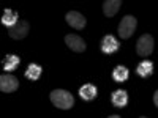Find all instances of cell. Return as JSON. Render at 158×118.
I'll list each match as a JSON object with an SVG mask.
<instances>
[{"label":"cell","mask_w":158,"mask_h":118,"mask_svg":"<svg viewBox=\"0 0 158 118\" xmlns=\"http://www.w3.org/2000/svg\"><path fill=\"white\" fill-rule=\"evenodd\" d=\"M65 44L67 47H70L73 52H84L85 50V41L79 36V35H74V33H67L65 36Z\"/></svg>","instance_id":"6"},{"label":"cell","mask_w":158,"mask_h":118,"mask_svg":"<svg viewBox=\"0 0 158 118\" xmlns=\"http://www.w3.org/2000/svg\"><path fill=\"white\" fill-rule=\"evenodd\" d=\"M97 93H98L97 87L92 85V84H85V85H82L81 88H79V96H81L84 101H94L97 98Z\"/></svg>","instance_id":"10"},{"label":"cell","mask_w":158,"mask_h":118,"mask_svg":"<svg viewBox=\"0 0 158 118\" xmlns=\"http://www.w3.org/2000/svg\"><path fill=\"white\" fill-rule=\"evenodd\" d=\"M136 52H138V55H141V57H149L152 52H153V36L149 35V33L142 35L138 39Z\"/></svg>","instance_id":"3"},{"label":"cell","mask_w":158,"mask_h":118,"mask_svg":"<svg viewBox=\"0 0 158 118\" xmlns=\"http://www.w3.org/2000/svg\"><path fill=\"white\" fill-rule=\"evenodd\" d=\"M65 21L68 22L70 27H73V29H76V30L84 29L85 24H87V19H85L79 11H68L67 14H65Z\"/></svg>","instance_id":"5"},{"label":"cell","mask_w":158,"mask_h":118,"mask_svg":"<svg viewBox=\"0 0 158 118\" xmlns=\"http://www.w3.org/2000/svg\"><path fill=\"white\" fill-rule=\"evenodd\" d=\"M19 19H18V13H15L11 8H5V13L2 16V24L6 25V27H13L15 24H18Z\"/></svg>","instance_id":"12"},{"label":"cell","mask_w":158,"mask_h":118,"mask_svg":"<svg viewBox=\"0 0 158 118\" xmlns=\"http://www.w3.org/2000/svg\"><path fill=\"white\" fill-rule=\"evenodd\" d=\"M51 102L54 104L57 109H62V110H68L74 106V98L70 91L67 90H54L51 91Z\"/></svg>","instance_id":"1"},{"label":"cell","mask_w":158,"mask_h":118,"mask_svg":"<svg viewBox=\"0 0 158 118\" xmlns=\"http://www.w3.org/2000/svg\"><path fill=\"white\" fill-rule=\"evenodd\" d=\"M41 73H43V68L36 63H32V65H29V68L25 69V77L30 79V81H38Z\"/></svg>","instance_id":"14"},{"label":"cell","mask_w":158,"mask_h":118,"mask_svg":"<svg viewBox=\"0 0 158 118\" xmlns=\"http://www.w3.org/2000/svg\"><path fill=\"white\" fill-rule=\"evenodd\" d=\"M30 25L27 21H19L18 24H15L13 27H8V35L13 39H24L25 36L29 35Z\"/></svg>","instance_id":"4"},{"label":"cell","mask_w":158,"mask_h":118,"mask_svg":"<svg viewBox=\"0 0 158 118\" xmlns=\"http://www.w3.org/2000/svg\"><path fill=\"white\" fill-rule=\"evenodd\" d=\"M136 25H138V21H136L135 16H125L120 21V25H118V36L122 39L131 38V35L136 30Z\"/></svg>","instance_id":"2"},{"label":"cell","mask_w":158,"mask_h":118,"mask_svg":"<svg viewBox=\"0 0 158 118\" xmlns=\"http://www.w3.org/2000/svg\"><path fill=\"white\" fill-rule=\"evenodd\" d=\"M153 102H155V107H158V91H155L153 95Z\"/></svg>","instance_id":"17"},{"label":"cell","mask_w":158,"mask_h":118,"mask_svg":"<svg viewBox=\"0 0 158 118\" xmlns=\"http://www.w3.org/2000/svg\"><path fill=\"white\" fill-rule=\"evenodd\" d=\"M136 73L141 76V77H147L153 73V65L150 61H142L138 65V68H136Z\"/></svg>","instance_id":"15"},{"label":"cell","mask_w":158,"mask_h":118,"mask_svg":"<svg viewBox=\"0 0 158 118\" xmlns=\"http://www.w3.org/2000/svg\"><path fill=\"white\" fill-rule=\"evenodd\" d=\"M19 63H21V58L18 55H13V54H8L5 55L3 58V69L5 71H13V69H16L19 66Z\"/></svg>","instance_id":"13"},{"label":"cell","mask_w":158,"mask_h":118,"mask_svg":"<svg viewBox=\"0 0 158 118\" xmlns=\"http://www.w3.org/2000/svg\"><path fill=\"white\" fill-rule=\"evenodd\" d=\"M112 79L115 82H125L128 79V69L125 66H117L112 71Z\"/></svg>","instance_id":"16"},{"label":"cell","mask_w":158,"mask_h":118,"mask_svg":"<svg viewBox=\"0 0 158 118\" xmlns=\"http://www.w3.org/2000/svg\"><path fill=\"white\" fill-rule=\"evenodd\" d=\"M111 99H112L114 107H125L127 102H128V95H127L125 90H117V91H112Z\"/></svg>","instance_id":"11"},{"label":"cell","mask_w":158,"mask_h":118,"mask_svg":"<svg viewBox=\"0 0 158 118\" xmlns=\"http://www.w3.org/2000/svg\"><path fill=\"white\" fill-rule=\"evenodd\" d=\"M19 88V82L18 79L13 76V74H2L0 77V90L3 93H13Z\"/></svg>","instance_id":"7"},{"label":"cell","mask_w":158,"mask_h":118,"mask_svg":"<svg viewBox=\"0 0 158 118\" xmlns=\"http://www.w3.org/2000/svg\"><path fill=\"white\" fill-rule=\"evenodd\" d=\"M122 6V0H106L103 3V13L106 18H114Z\"/></svg>","instance_id":"8"},{"label":"cell","mask_w":158,"mask_h":118,"mask_svg":"<svg viewBox=\"0 0 158 118\" xmlns=\"http://www.w3.org/2000/svg\"><path fill=\"white\" fill-rule=\"evenodd\" d=\"M118 47H120V44H118V41L112 35H106V36L103 38V41H101V50L104 52V54H112V52L118 50Z\"/></svg>","instance_id":"9"}]
</instances>
